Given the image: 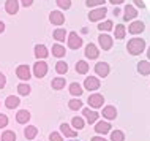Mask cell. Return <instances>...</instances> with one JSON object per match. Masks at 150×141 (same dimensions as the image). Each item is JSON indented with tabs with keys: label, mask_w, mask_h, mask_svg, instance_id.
Returning a JSON list of instances; mask_svg holds the SVG:
<instances>
[{
	"label": "cell",
	"mask_w": 150,
	"mask_h": 141,
	"mask_svg": "<svg viewBox=\"0 0 150 141\" xmlns=\"http://www.w3.org/2000/svg\"><path fill=\"white\" fill-rule=\"evenodd\" d=\"M144 48H145V41L141 38H133V40H129V43H128V52H131L133 56L141 54V52L144 51Z\"/></svg>",
	"instance_id": "cell-1"
},
{
	"label": "cell",
	"mask_w": 150,
	"mask_h": 141,
	"mask_svg": "<svg viewBox=\"0 0 150 141\" xmlns=\"http://www.w3.org/2000/svg\"><path fill=\"white\" fill-rule=\"evenodd\" d=\"M87 103L90 105L92 108H100V106H103L104 98H103V95H101V94H92V95H88Z\"/></svg>",
	"instance_id": "cell-2"
},
{
	"label": "cell",
	"mask_w": 150,
	"mask_h": 141,
	"mask_svg": "<svg viewBox=\"0 0 150 141\" xmlns=\"http://www.w3.org/2000/svg\"><path fill=\"white\" fill-rule=\"evenodd\" d=\"M81 45H82L81 37L76 32H71V33L68 35V46H70L71 49H78V48H81Z\"/></svg>",
	"instance_id": "cell-3"
},
{
	"label": "cell",
	"mask_w": 150,
	"mask_h": 141,
	"mask_svg": "<svg viewBox=\"0 0 150 141\" xmlns=\"http://www.w3.org/2000/svg\"><path fill=\"white\" fill-rule=\"evenodd\" d=\"M106 13H108V10L104 6H101V8H96V10H93V11H90V14H88V19L90 21H100V19H103L104 16H106Z\"/></svg>",
	"instance_id": "cell-4"
},
{
	"label": "cell",
	"mask_w": 150,
	"mask_h": 141,
	"mask_svg": "<svg viewBox=\"0 0 150 141\" xmlns=\"http://www.w3.org/2000/svg\"><path fill=\"white\" fill-rule=\"evenodd\" d=\"M33 73L36 78H43L47 73V63L46 62H36L33 65Z\"/></svg>",
	"instance_id": "cell-5"
},
{
	"label": "cell",
	"mask_w": 150,
	"mask_h": 141,
	"mask_svg": "<svg viewBox=\"0 0 150 141\" xmlns=\"http://www.w3.org/2000/svg\"><path fill=\"white\" fill-rule=\"evenodd\" d=\"M16 75H18V78L22 79V81H29L30 79V68L27 65H19L18 70H16Z\"/></svg>",
	"instance_id": "cell-6"
},
{
	"label": "cell",
	"mask_w": 150,
	"mask_h": 141,
	"mask_svg": "<svg viewBox=\"0 0 150 141\" xmlns=\"http://www.w3.org/2000/svg\"><path fill=\"white\" fill-rule=\"evenodd\" d=\"M95 71H96L98 76H101V78H106V76L109 75V65L106 62H98L95 65Z\"/></svg>",
	"instance_id": "cell-7"
},
{
	"label": "cell",
	"mask_w": 150,
	"mask_h": 141,
	"mask_svg": "<svg viewBox=\"0 0 150 141\" xmlns=\"http://www.w3.org/2000/svg\"><path fill=\"white\" fill-rule=\"evenodd\" d=\"M84 87H86L87 90H96L100 87V81L98 78H86V81H84Z\"/></svg>",
	"instance_id": "cell-8"
},
{
	"label": "cell",
	"mask_w": 150,
	"mask_h": 141,
	"mask_svg": "<svg viewBox=\"0 0 150 141\" xmlns=\"http://www.w3.org/2000/svg\"><path fill=\"white\" fill-rule=\"evenodd\" d=\"M49 19H51L52 24H55V26H62L65 22V16L60 13V11H52L49 14Z\"/></svg>",
	"instance_id": "cell-9"
},
{
	"label": "cell",
	"mask_w": 150,
	"mask_h": 141,
	"mask_svg": "<svg viewBox=\"0 0 150 141\" xmlns=\"http://www.w3.org/2000/svg\"><path fill=\"white\" fill-rule=\"evenodd\" d=\"M5 10H6V13H10V14H16L19 10V2L18 0H6Z\"/></svg>",
	"instance_id": "cell-10"
},
{
	"label": "cell",
	"mask_w": 150,
	"mask_h": 141,
	"mask_svg": "<svg viewBox=\"0 0 150 141\" xmlns=\"http://www.w3.org/2000/svg\"><path fill=\"white\" fill-rule=\"evenodd\" d=\"M98 40H100V46L103 48L104 51H108L112 48V38L109 37V35H100Z\"/></svg>",
	"instance_id": "cell-11"
},
{
	"label": "cell",
	"mask_w": 150,
	"mask_h": 141,
	"mask_svg": "<svg viewBox=\"0 0 150 141\" xmlns=\"http://www.w3.org/2000/svg\"><path fill=\"white\" fill-rule=\"evenodd\" d=\"M16 120H18L19 124H27L30 120V113L27 111V110L18 111V114H16Z\"/></svg>",
	"instance_id": "cell-12"
},
{
	"label": "cell",
	"mask_w": 150,
	"mask_h": 141,
	"mask_svg": "<svg viewBox=\"0 0 150 141\" xmlns=\"http://www.w3.org/2000/svg\"><path fill=\"white\" fill-rule=\"evenodd\" d=\"M82 114L86 116V119L88 120V124L96 122V119H98V113H96V111H92V110H88V108H84V110H82Z\"/></svg>",
	"instance_id": "cell-13"
},
{
	"label": "cell",
	"mask_w": 150,
	"mask_h": 141,
	"mask_svg": "<svg viewBox=\"0 0 150 141\" xmlns=\"http://www.w3.org/2000/svg\"><path fill=\"white\" fill-rule=\"evenodd\" d=\"M95 130L98 132L100 135H106V133H109V132H111V124H109V122H103V120H101V122L96 124Z\"/></svg>",
	"instance_id": "cell-14"
},
{
	"label": "cell",
	"mask_w": 150,
	"mask_h": 141,
	"mask_svg": "<svg viewBox=\"0 0 150 141\" xmlns=\"http://www.w3.org/2000/svg\"><path fill=\"white\" fill-rule=\"evenodd\" d=\"M98 48H96L93 43H90V45H87V48H86V56L88 59H96L98 57Z\"/></svg>",
	"instance_id": "cell-15"
},
{
	"label": "cell",
	"mask_w": 150,
	"mask_h": 141,
	"mask_svg": "<svg viewBox=\"0 0 150 141\" xmlns=\"http://www.w3.org/2000/svg\"><path fill=\"white\" fill-rule=\"evenodd\" d=\"M60 130H62V133H63L65 136H68V138H74V136L78 135V132L73 130V128L68 125V124H62V125H60Z\"/></svg>",
	"instance_id": "cell-16"
},
{
	"label": "cell",
	"mask_w": 150,
	"mask_h": 141,
	"mask_svg": "<svg viewBox=\"0 0 150 141\" xmlns=\"http://www.w3.org/2000/svg\"><path fill=\"white\" fill-rule=\"evenodd\" d=\"M47 54H49V52H47V48L44 46V45H36V46H35V56H36L38 59L47 57Z\"/></svg>",
	"instance_id": "cell-17"
},
{
	"label": "cell",
	"mask_w": 150,
	"mask_h": 141,
	"mask_svg": "<svg viewBox=\"0 0 150 141\" xmlns=\"http://www.w3.org/2000/svg\"><path fill=\"white\" fill-rule=\"evenodd\" d=\"M103 118L106 119H115L117 118V110L114 106H106L103 110Z\"/></svg>",
	"instance_id": "cell-18"
},
{
	"label": "cell",
	"mask_w": 150,
	"mask_h": 141,
	"mask_svg": "<svg viewBox=\"0 0 150 141\" xmlns=\"http://www.w3.org/2000/svg\"><path fill=\"white\" fill-rule=\"evenodd\" d=\"M128 30H129V33H141V32L144 30V22H141V21L133 22L131 26L128 27Z\"/></svg>",
	"instance_id": "cell-19"
},
{
	"label": "cell",
	"mask_w": 150,
	"mask_h": 141,
	"mask_svg": "<svg viewBox=\"0 0 150 141\" xmlns=\"http://www.w3.org/2000/svg\"><path fill=\"white\" fill-rule=\"evenodd\" d=\"M136 16H137V11H136L134 6H131V5L125 6V21H128V19H134Z\"/></svg>",
	"instance_id": "cell-20"
},
{
	"label": "cell",
	"mask_w": 150,
	"mask_h": 141,
	"mask_svg": "<svg viewBox=\"0 0 150 141\" xmlns=\"http://www.w3.org/2000/svg\"><path fill=\"white\" fill-rule=\"evenodd\" d=\"M137 71H139L141 75H150V63L145 62V60H141V62L137 63Z\"/></svg>",
	"instance_id": "cell-21"
},
{
	"label": "cell",
	"mask_w": 150,
	"mask_h": 141,
	"mask_svg": "<svg viewBox=\"0 0 150 141\" xmlns=\"http://www.w3.org/2000/svg\"><path fill=\"white\" fill-rule=\"evenodd\" d=\"M19 98L18 97H14V95H10L8 98L5 100V105H6V108H10V110H13V108H16V106H19Z\"/></svg>",
	"instance_id": "cell-22"
},
{
	"label": "cell",
	"mask_w": 150,
	"mask_h": 141,
	"mask_svg": "<svg viewBox=\"0 0 150 141\" xmlns=\"http://www.w3.org/2000/svg\"><path fill=\"white\" fill-rule=\"evenodd\" d=\"M36 133H38V128H36L35 125H29L25 130H24V135H25L27 140H33L36 136Z\"/></svg>",
	"instance_id": "cell-23"
},
{
	"label": "cell",
	"mask_w": 150,
	"mask_h": 141,
	"mask_svg": "<svg viewBox=\"0 0 150 141\" xmlns=\"http://www.w3.org/2000/svg\"><path fill=\"white\" fill-rule=\"evenodd\" d=\"M76 71L81 75H86L87 71H88V65H87V62H84V60H79L78 63H76Z\"/></svg>",
	"instance_id": "cell-24"
},
{
	"label": "cell",
	"mask_w": 150,
	"mask_h": 141,
	"mask_svg": "<svg viewBox=\"0 0 150 141\" xmlns=\"http://www.w3.org/2000/svg\"><path fill=\"white\" fill-rule=\"evenodd\" d=\"M65 87V78H54L52 79V89L60 90Z\"/></svg>",
	"instance_id": "cell-25"
},
{
	"label": "cell",
	"mask_w": 150,
	"mask_h": 141,
	"mask_svg": "<svg viewBox=\"0 0 150 141\" xmlns=\"http://www.w3.org/2000/svg\"><path fill=\"white\" fill-rule=\"evenodd\" d=\"M70 92H71L74 97H79V95H82L84 90H82V87H81L78 83H73L71 86H70Z\"/></svg>",
	"instance_id": "cell-26"
},
{
	"label": "cell",
	"mask_w": 150,
	"mask_h": 141,
	"mask_svg": "<svg viewBox=\"0 0 150 141\" xmlns=\"http://www.w3.org/2000/svg\"><path fill=\"white\" fill-rule=\"evenodd\" d=\"M68 106H70V110H73V111L81 110V108H82V102H81L79 98H73L68 102Z\"/></svg>",
	"instance_id": "cell-27"
},
{
	"label": "cell",
	"mask_w": 150,
	"mask_h": 141,
	"mask_svg": "<svg viewBox=\"0 0 150 141\" xmlns=\"http://www.w3.org/2000/svg\"><path fill=\"white\" fill-rule=\"evenodd\" d=\"M52 54H54L55 57H62V56H65V48L60 46V45H54L52 46Z\"/></svg>",
	"instance_id": "cell-28"
},
{
	"label": "cell",
	"mask_w": 150,
	"mask_h": 141,
	"mask_svg": "<svg viewBox=\"0 0 150 141\" xmlns=\"http://www.w3.org/2000/svg\"><path fill=\"white\" fill-rule=\"evenodd\" d=\"M2 141H16V133L11 130H6L2 133Z\"/></svg>",
	"instance_id": "cell-29"
},
{
	"label": "cell",
	"mask_w": 150,
	"mask_h": 141,
	"mask_svg": "<svg viewBox=\"0 0 150 141\" xmlns=\"http://www.w3.org/2000/svg\"><path fill=\"white\" fill-rule=\"evenodd\" d=\"M55 71L60 73V75H65L68 71V65L65 62H57V63H55Z\"/></svg>",
	"instance_id": "cell-30"
},
{
	"label": "cell",
	"mask_w": 150,
	"mask_h": 141,
	"mask_svg": "<svg viewBox=\"0 0 150 141\" xmlns=\"http://www.w3.org/2000/svg\"><path fill=\"white\" fill-rule=\"evenodd\" d=\"M111 141H125L123 132H120V130L112 132V133H111Z\"/></svg>",
	"instance_id": "cell-31"
},
{
	"label": "cell",
	"mask_w": 150,
	"mask_h": 141,
	"mask_svg": "<svg viewBox=\"0 0 150 141\" xmlns=\"http://www.w3.org/2000/svg\"><path fill=\"white\" fill-rule=\"evenodd\" d=\"M65 37H67V32H65V29H57L54 30V38L59 40V41H63Z\"/></svg>",
	"instance_id": "cell-32"
},
{
	"label": "cell",
	"mask_w": 150,
	"mask_h": 141,
	"mask_svg": "<svg viewBox=\"0 0 150 141\" xmlns=\"http://www.w3.org/2000/svg\"><path fill=\"white\" fill-rule=\"evenodd\" d=\"M18 92H19L21 95H29V94H30L29 84H19V86H18Z\"/></svg>",
	"instance_id": "cell-33"
},
{
	"label": "cell",
	"mask_w": 150,
	"mask_h": 141,
	"mask_svg": "<svg viewBox=\"0 0 150 141\" xmlns=\"http://www.w3.org/2000/svg\"><path fill=\"white\" fill-rule=\"evenodd\" d=\"M123 37H125V27L122 24H119V26H115V38L122 40Z\"/></svg>",
	"instance_id": "cell-34"
},
{
	"label": "cell",
	"mask_w": 150,
	"mask_h": 141,
	"mask_svg": "<svg viewBox=\"0 0 150 141\" xmlns=\"http://www.w3.org/2000/svg\"><path fill=\"white\" fill-rule=\"evenodd\" d=\"M71 124H73V127H74V128H78V130H81V128H84V120L81 119V118H73Z\"/></svg>",
	"instance_id": "cell-35"
},
{
	"label": "cell",
	"mask_w": 150,
	"mask_h": 141,
	"mask_svg": "<svg viewBox=\"0 0 150 141\" xmlns=\"http://www.w3.org/2000/svg\"><path fill=\"white\" fill-rule=\"evenodd\" d=\"M112 27H114V26H112V22H111V21H104V22H101L100 26H98V29H100V30L108 32V30H111Z\"/></svg>",
	"instance_id": "cell-36"
},
{
	"label": "cell",
	"mask_w": 150,
	"mask_h": 141,
	"mask_svg": "<svg viewBox=\"0 0 150 141\" xmlns=\"http://www.w3.org/2000/svg\"><path fill=\"white\" fill-rule=\"evenodd\" d=\"M57 5L63 10H68L71 6V0H57Z\"/></svg>",
	"instance_id": "cell-37"
},
{
	"label": "cell",
	"mask_w": 150,
	"mask_h": 141,
	"mask_svg": "<svg viewBox=\"0 0 150 141\" xmlns=\"http://www.w3.org/2000/svg\"><path fill=\"white\" fill-rule=\"evenodd\" d=\"M106 0H87V5L88 6H96V5H103Z\"/></svg>",
	"instance_id": "cell-38"
},
{
	"label": "cell",
	"mask_w": 150,
	"mask_h": 141,
	"mask_svg": "<svg viewBox=\"0 0 150 141\" xmlns=\"http://www.w3.org/2000/svg\"><path fill=\"white\" fill-rule=\"evenodd\" d=\"M6 125H8V118L5 114H0V128H3Z\"/></svg>",
	"instance_id": "cell-39"
},
{
	"label": "cell",
	"mask_w": 150,
	"mask_h": 141,
	"mask_svg": "<svg viewBox=\"0 0 150 141\" xmlns=\"http://www.w3.org/2000/svg\"><path fill=\"white\" fill-rule=\"evenodd\" d=\"M49 140H51V141H63L62 136H60L57 132H52V133L49 135Z\"/></svg>",
	"instance_id": "cell-40"
},
{
	"label": "cell",
	"mask_w": 150,
	"mask_h": 141,
	"mask_svg": "<svg viewBox=\"0 0 150 141\" xmlns=\"http://www.w3.org/2000/svg\"><path fill=\"white\" fill-rule=\"evenodd\" d=\"M6 84V78H5V75L3 73H0V89H2L3 86Z\"/></svg>",
	"instance_id": "cell-41"
},
{
	"label": "cell",
	"mask_w": 150,
	"mask_h": 141,
	"mask_svg": "<svg viewBox=\"0 0 150 141\" xmlns=\"http://www.w3.org/2000/svg\"><path fill=\"white\" fill-rule=\"evenodd\" d=\"M32 3H33V0H22V5L24 6H30Z\"/></svg>",
	"instance_id": "cell-42"
},
{
	"label": "cell",
	"mask_w": 150,
	"mask_h": 141,
	"mask_svg": "<svg viewBox=\"0 0 150 141\" xmlns=\"http://www.w3.org/2000/svg\"><path fill=\"white\" fill-rule=\"evenodd\" d=\"M134 3H136V5L137 6H141V8H144L145 5H144V2H142V0H134Z\"/></svg>",
	"instance_id": "cell-43"
},
{
	"label": "cell",
	"mask_w": 150,
	"mask_h": 141,
	"mask_svg": "<svg viewBox=\"0 0 150 141\" xmlns=\"http://www.w3.org/2000/svg\"><path fill=\"white\" fill-rule=\"evenodd\" d=\"M111 3H114V5H120L122 2H125V0H109Z\"/></svg>",
	"instance_id": "cell-44"
},
{
	"label": "cell",
	"mask_w": 150,
	"mask_h": 141,
	"mask_svg": "<svg viewBox=\"0 0 150 141\" xmlns=\"http://www.w3.org/2000/svg\"><path fill=\"white\" fill-rule=\"evenodd\" d=\"M92 141H106V140L103 136H95V138H92Z\"/></svg>",
	"instance_id": "cell-45"
},
{
	"label": "cell",
	"mask_w": 150,
	"mask_h": 141,
	"mask_svg": "<svg viewBox=\"0 0 150 141\" xmlns=\"http://www.w3.org/2000/svg\"><path fill=\"white\" fill-rule=\"evenodd\" d=\"M3 30H5V26H3V22L2 21H0V33H2V32Z\"/></svg>",
	"instance_id": "cell-46"
},
{
	"label": "cell",
	"mask_w": 150,
	"mask_h": 141,
	"mask_svg": "<svg viewBox=\"0 0 150 141\" xmlns=\"http://www.w3.org/2000/svg\"><path fill=\"white\" fill-rule=\"evenodd\" d=\"M114 14H115V16L120 14V10H119V8H115V10H114Z\"/></svg>",
	"instance_id": "cell-47"
},
{
	"label": "cell",
	"mask_w": 150,
	"mask_h": 141,
	"mask_svg": "<svg viewBox=\"0 0 150 141\" xmlns=\"http://www.w3.org/2000/svg\"><path fill=\"white\" fill-rule=\"evenodd\" d=\"M147 54H149V59H150V48H149V52H147Z\"/></svg>",
	"instance_id": "cell-48"
}]
</instances>
